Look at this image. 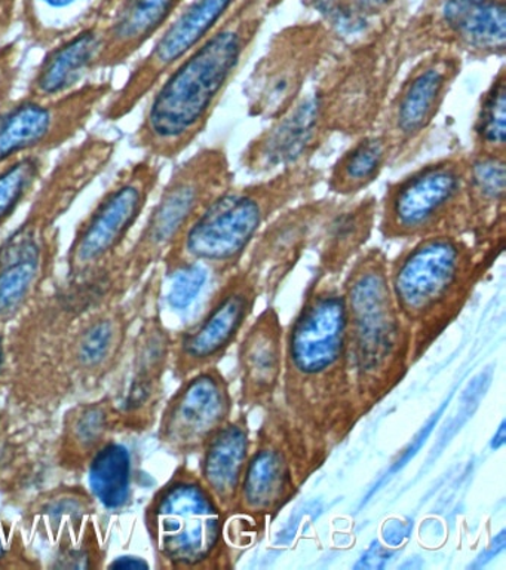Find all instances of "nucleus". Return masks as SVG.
Instances as JSON below:
<instances>
[{"instance_id": "nucleus-1", "label": "nucleus", "mask_w": 506, "mask_h": 570, "mask_svg": "<svg viewBox=\"0 0 506 570\" xmlns=\"http://www.w3.org/2000/svg\"><path fill=\"white\" fill-rule=\"evenodd\" d=\"M301 483L326 463L364 414L348 350L339 276L315 272L284 333V370L277 401Z\"/></svg>"}, {"instance_id": "nucleus-2", "label": "nucleus", "mask_w": 506, "mask_h": 570, "mask_svg": "<svg viewBox=\"0 0 506 570\" xmlns=\"http://www.w3.org/2000/svg\"><path fill=\"white\" fill-rule=\"evenodd\" d=\"M269 16L268 0H241L208 38L155 85L146 97L131 146L159 163L186 154L207 131Z\"/></svg>"}, {"instance_id": "nucleus-3", "label": "nucleus", "mask_w": 506, "mask_h": 570, "mask_svg": "<svg viewBox=\"0 0 506 570\" xmlns=\"http://www.w3.org/2000/svg\"><path fill=\"white\" fill-rule=\"evenodd\" d=\"M326 171L312 163L279 169L247 185H230L199 213L161 263L163 276L206 266L217 281L246 261L257 236L284 209L314 198Z\"/></svg>"}, {"instance_id": "nucleus-4", "label": "nucleus", "mask_w": 506, "mask_h": 570, "mask_svg": "<svg viewBox=\"0 0 506 570\" xmlns=\"http://www.w3.org/2000/svg\"><path fill=\"white\" fill-rule=\"evenodd\" d=\"M341 276L350 367L359 404L368 414L415 364L413 332L395 303L384 249L364 248Z\"/></svg>"}, {"instance_id": "nucleus-5", "label": "nucleus", "mask_w": 506, "mask_h": 570, "mask_svg": "<svg viewBox=\"0 0 506 570\" xmlns=\"http://www.w3.org/2000/svg\"><path fill=\"white\" fill-rule=\"evenodd\" d=\"M407 3L341 43L304 96L328 138H353L379 127L404 66L401 27Z\"/></svg>"}, {"instance_id": "nucleus-6", "label": "nucleus", "mask_w": 506, "mask_h": 570, "mask_svg": "<svg viewBox=\"0 0 506 570\" xmlns=\"http://www.w3.org/2000/svg\"><path fill=\"white\" fill-rule=\"evenodd\" d=\"M497 257L468 236L444 234L411 240L389 258L390 288L411 327L415 363L462 314Z\"/></svg>"}, {"instance_id": "nucleus-7", "label": "nucleus", "mask_w": 506, "mask_h": 570, "mask_svg": "<svg viewBox=\"0 0 506 570\" xmlns=\"http://www.w3.org/2000/svg\"><path fill=\"white\" fill-rule=\"evenodd\" d=\"M163 289L162 266L122 298H110L83 315L65 338L54 360L30 391V399H91L112 385L130 350L137 324Z\"/></svg>"}, {"instance_id": "nucleus-8", "label": "nucleus", "mask_w": 506, "mask_h": 570, "mask_svg": "<svg viewBox=\"0 0 506 570\" xmlns=\"http://www.w3.org/2000/svg\"><path fill=\"white\" fill-rule=\"evenodd\" d=\"M226 514L197 470L181 462L149 498L143 524L161 570L232 569L237 539Z\"/></svg>"}, {"instance_id": "nucleus-9", "label": "nucleus", "mask_w": 506, "mask_h": 570, "mask_svg": "<svg viewBox=\"0 0 506 570\" xmlns=\"http://www.w3.org/2000/svg\"><path fill=\"white\" fill-rule=\"evenodd\" d=\"M234 183L235 171L225 145L201 147L177 164L139 234L119 257V293L128 296L135 292L149 272L161 265L199 213Z\"/></svg>"}, {"instance_id": "nucleus-10", "label": "nucleus", "mask_w": 506, "mask_h": 570, "mask_svg": "<svg viewBox=\"0 0 506 570\" xmlns=\"http://www.w3.org/2000/svg\"><path fill=\"white\" fill-rule=\"evenodd\" d=\"M468 151H453L389 181L377 204V229L386 240L470 235L466 203Z\"/></svg>"}, {"instance_id": "nucleus-11", "label": "nucleus", "mask_w": 506, "mask_h": 570, "mask_svg": "<svg viewBox=\"0 0 506 570\" xmlns=\"http://www.w3.org/2000/svg\"><path fill=\"white\" fill-rule=\"evenodd\" d=\"M161 173V163L145 156L115 174L73 232L65 257L66 281L92 278L121 257L158 189Z\"/></svg>"}, {"instance_id": "nucleus-12", "label": "nucleus", "mask_w": 506, "mask_h": 570, "mask_svg": "<svg viewBox=\"0 0 506 570\" xmlns=\"http://www.w3.org/2000/svg\"><path fill=\"white\" fill-rule=\"evenodd\" d=\"M345 40L318 17L275 31L244 87L247 115L270 122L286 114Z\"/></svg>"}, {"instance_id": "nucleus-13", "label": "nucleus", "mask_w": 506, "mask_h": 570, "mask_svg": "<svg viewBox=\"0 0 506 570\" xmlns=\"http://www.w3.org/2000/svg\"><path fill=\"white\" fill-rule=\"evenodd\" d=\"M118 142L88 134L57 159L34 191L19 226L0 239V265L41 256L60 245L59 222L112 164Z\"/></svg>"}, {"instance_id": "nucleus-14", "label": "nucleus", "mask_w": 506, "mask_h": 570, "mask_svg": "<svg viewBox=\"0 0 506 570\" xmlns=\"http://www.w3.org/2000/svg\"><path fill=\"white\" fill-rule=\"evenodd\" d=\"M464 66L460 53L444 48L410 62L395 85L377 127L393 146L390 167H403L424 150Z\"/></svg>"}, {"instance_id": "nucleus-15", "label": "nucleus", "mask_w": 506, "mask_h": 570, "mask_svg": "<svg viewBox=\"0 0 506 570\" xmlns=\"http://www.w3.org/2000/svg\"><path fill=\"white\" fill-rule=\"evenodd\" d=\"M115 91L112 80H90L68 96H28L0 102V165L47 155L75 140Z\"/></svg>"}, {"instance_id": "nucleus-16", "label": "nucleus", "mask_w": 506, "mask_h": 570, "mask_svg": "<svg viewBox=\"0 0 506 570\" xmlns=\"http://www.w3.org/2000/svg\"><path fill=\"white\" fill-rule=\"evenodd\" d=\"M401 48L406 62L441 48L470 61L504 60L506 0H443L419 7L404 18Z\"/></svg>"}, {"instance_id": "nucleus-17", "label": "nucleus", "mask_w": 506, "mask_h": 570, "mask_svg": "<svg viewBox=\"0 0 506 570\" xmlns=\"http://www.w3.org/2000/svg\"><path fill=\"white\" fill-rule=\"evenodd\" d=\"M260 296L259 279L246 265L221 279L198 320L172 333V377L180 382L199 370L219 365L237 345Z\"/></svg>"}, {"instance_id": "nucleus-18", "label": "nucleus", "mask_w": 506, "mask_h": 570, "mask_svg": "<svg viewBox=\"0 0 506 570\" xmlns=\"http://www.w3.org/2000/svg\"><path fill=\"white\" fill-rule=\"evenodd\" d=\"M241 0H186L152 48L132 67L126 82L115 88L99 111L105 122H119L146 100L159 79L230 16Z\"/></svg>"}, {"instance_id": "nucleus-19", "label": "nucleus", "mask_w": 506, "mask_h": 570, "mask_svg": "<svg viewBox=\"0 0 506 570\" xmlns=\"http://www.w3.org/2000/svg\"><path fill=\"white\" fill-rule=\"evenodd\" d=\"M162 293L153 297L137 324L130 350L109 387L123 432L143 434L157 425L163 400V379L171 368L172 332L163 323Z\"/></svg>"}, {"instance_id": "nucleus-20", "label": "nucleus", "mask_w": 506, "mask_h": 570, "mask_svg": "<svg viewBox=\"0 0 506 570\" xmlns=\"http://www.w3.org/2000/svg\"><path fill=\"white\" fill-rule=\"evenodd\" d=\"M239 485L235 517L256 533L297 497L301 483L295 450L277 403L264 410Z\"/></svg>"}, {"instance_id": "nucleus-21", "label": "nucleus", "mask_w": 506, "mask_h": 570, "mask_svg": "<svg viewBox=\"0 0 506 570\" xmlns=\"http://www.w3.org/2000/svg\"><path fill=\"white\" fill-rule=\"evenodd\" d=\"M234 396L219 365L181 379L162 403L157 419V440L171 456H198L207 441L234 416Z\"/></svg>"}, {"instance_id": "nucleus-22", "label": "nucleus", "mask_w": 506, "mask_h": 570, "mask_svg": "<svg viewBox=\"0 0 506 570\" xmlns=\"http://www.w3.org/2000/svg\"><path fill=\"white\" fill-rule=\"evenodd\" d=\"M346 199L309 198L284 209L257 236L246 261L264 294H274L295 269L306 249L315 247L328 218Z\"/></svg>"}, {"instance_id": "nucleus-23", "label": "nucleus", "mask_w": 506, "mask_h": 570, "mask_svg": "<svg viewBox=\"0 0 506 570\" xmlns=\"http://www.w3.org/2000/svg\"><path fill=\"white\" fill-rule=\"evenodd\" d=\"M286 327L274 306L265 307L238 341L239 404L268 409L277 401L284 370Z\"/></svg>"}, {"instance_id": "nucleus-24", "label": "nucleus", "mask_w": 506, "mask_h": 570, "mask_svg": "<svg viewBox=\"0 0 506 570\" xmlns=\"http://www.w3.org/2000/svg\"><path fill=\"white\" fill-rule=\"evenodd\" d=\"M186 0H103L99 11L103 47L99 71L127 65L163 30Z\"/></svg>"}, {"instance_id": "nucleus-25", "label": "nucleus", "mask_w": 506, "mask_h": 570, "mask_svg": "<svg viewBox=\"0 0 506 570\" xmlns=\"http://www.w3.org/2000/svg\"><path fill=\"white\" fill-rule=\"evenodd\" d=\"M103 30L95 17L81 29L43 49L42 60L30 76L24 96L51 100L77 91L99 73Z\"/></svg>"}, {"instance_id": "nucleus-26", "label": "nucleus", "mask_w": 506, "mask_h": 570, "mask_svg": "<svg viewBox=\"0 0 506 570\" xmlns=\"http://www.w3.org/2000/svg\"><path fill=\"white\" fill-rule=\"evenodd\" d=\"M126 434L121 412L109 391L77 400L61 417L56 465L66 474L86 475L91 459L117 435Z\"/></svg>"}, {"instance_id": "nucleus-27", "label": "nucleus", "mask_w": 506, "mask_h": 570, "mask_svg": "<svg viewBox=\"0 0 506 570\" xmlns=\"http://www.w3.org/2000/svg\"><path fill=\"white\" fill-rule=\"evenodd\" d=\"M470 235L475 245L500 254L505 248L506 158L468 151L466 176Z\"/></svg>"}, {"instance_id": "nucleus-28", "label": "nucleus", "mask_w": 506, "mask_h": 570, "mask_svg": "<svg viewBox=\"0 0 506 570\" xmlns=\"http://www.w3.org/2000/svg\"><path fill=\"white\" fill-rule=\"evenodd\" d=\"M252 445L247 410L232 416L204 445L198 454V475L221 510L235 517L239 485Z\"/></svg>"}, {"instance_id": "nucleus-29", "label": "nucleus", "mask_w": 506, "mask_h": 570, "mask_svg": "<svg viewBox=\"0 0 506 570\" xmlns=\"http://www.w3.org/2000/svg\"><path fill=\"white\" fill-rule=\"evenodd\" d=\"M377 204L379 199L368 194L346 199L340 205L324 225L315 245L318 249V266L315 272L341 278L346 267L366 248L375 232Z\"/></svg>"}, {"instance_id": "nucleus-30", "label": "nucleus", "mask_w": 506, "mask_h": 570, "mask_svg": "<svg viewBox=\"0 0 506 570\" xmlns=\"http://www.w3.org/2000/svg\"><path fill=\"white\" fill-rule=\"evenodd\" d=\"M128 436L130 434H121L110 440L91 459L86 471L88 490L100 510L110 514L130 510L139 489V452Z\"/></svg>"}, {"instance_id": "nucleus-31", "label": "nucleus", "mask_w": 506, "mask_h": 570, "mask_svg": "<svg viewBox=\"0 0 506 570\" xmlns=\"http://www.w3.org/2000/svg\"><path fill=\"white\" fill-rule=\"evenodd\" d=\"M390 165L393 146L388 136L376 128L353 138V142L328 168L324 181L331 196L353 199L370 189Z\"/></svg>"}, {"instance_id": "nucleus-32", "label": "nucleus", "mask_w": 506, "mask_h": 570, "mask_svg": "<svg viewBox=\"0 0 506 570\" xmlns=\"http://www.w3.org/2000/svg\"><path fill=\"white\" fill-rule=\"evenodd\" d=\"M99 511V503L87 485L60 484L39 493L28 503L21 525L29 541L38 538L52 548L69 524Z\"/></svg>"}, {"instance_id": "nucleus-33", "label": "nucleus", "mask_w": 506, "mask_h": 570, "mask_svg": "<svg viewBox=\"0 0 506 570\" xmlns=\"http://www.w3.org/2000/svg\"><path fill=\"white\" fill-rule=\"evenodd\" d=\"M103 0H17L21 33L32 47L47 49L95 18Z\"/></svg>"}, {"instance_id": "nucleus-34", "label": "nucleus", "mask_w": 506, "mask_h": 570, "mask_svg": "<svg viewBox=\"0 0 506 570\" xmlns=\"http://www.w3.org/2000/svg\"><path fill=\"white\" fill-rule=\"evenodd\" d=\"M108 532L100 511L83 517L63 530L59 541L52 547V569H103L106 568V547Z\"/></svg>"}, {"instance_id": "nucleus-35", "label": "nucleus", "mask_w": 506, "mask_h": 570, "mask_svg": "<svg viewBox=\"0 0 506 570\" xmlns=\"http://www.w3.org/2000/svg\"><path fill=\"white\" fill-rule=\"evenodd\" d=\"M469 151L506 158V66L502 62L478 98Z\"/></svg>"}, {"instance_id": "nucleus-36", "label": "nucleus", "mask_w": 506, "mask_h": 570, "mask_svg": "<svg viewBox=\"0 0 506 570\" xmlns=\"http://www.w3.org/2000/svg\"><path fill=\"white\" fill-rule=\"evenodd\" d=\"M301 3L348 39L397 11L406 0H301Z\"/></svg>"}, {"instance_id": "nucleus-37", "label": "nucleus", "mask_w": 506, "mask_h": 570, "mask_svg": "<svg viewBox=\"0 0 506 570\" xmlns=\"http://www.w3.org/2000/svg\"><path fill=\"white\" fill-rule=\"evenodd\" d=\"M47 155H30L0 165V229L29 203L48 169Z\"/></svg>"}, {"instance_id": "nucleus-38", "label": "nucleus", "mask_w": 506, "mask_h": 570, "mask_svg": "<svg viewBox=\"0 0 506 570\" xmlns=\"http://www.w3.org/2000/svg\"><path fill=\"white\" fill-rule=\"evenodd\" d=\"M46 564L30 546L23 525L0 515V570H37Z\"/></svg>"}, {"instance_id": "nucleus-39", "label": "nucleus", "mask_w": 506, "mask_h": 570, "mask_svg": "<svg viewBox=\"0 0 506 570\" xmlns=\"http://www.w3.org/2000/svg\"><path fill=\"white\" fill-rule=\"evenodd\" d=\"M211 272L202 265H189L172 272L163 279L170 281V288L167 292V305L172 311H186L197 301L202 288L206 287Z\"/></svg>"}, {"instance_id": "nucleus-40", "label": "nucleus", "mask_w": 506, "mask_h": 570, "mask_svg": "<svg viewBox=\"0 0 506 570\" xmlns=\"http://www.w3.org/2000/svg\"><path fill=\"white\" fill-rule=\"evenodd\" d=\"M11 381V356H10V333L7 325L0 324V392L10 385Z\"/></svg>"}, {"instance_id": "nucleus-41", "label": "nucleus", "mask_w": 506, "mask_h": 570, "mask_svg": "<svg viewBox=\"0 0 506 570\" xmlns=\"http://www.w3.org/2000/svg\"><path fill=\"white\" fill-rule=\"evenodd\" d=\"M106 568H150L148 561L145 559H141V557L137 556H121L117 557V559H113L110 561V563L106 564Z\"/></svg>"}, {"instance_id": "nucleus-42", "label": "nucleus", "mask_w": 506, "mask_h": 570, "mask_svg": "<svg viewBox=\"0 0 506 570\" xmlns=\"http://www.w3.org/2000/svg\"><path fill=\"white\" fill-rule=\"evenodd\" d=\"M505 441H506V422L502 421L499 428H497V431L495 432V435H493L490 448L493 450L504 448Z\"/></svg>"}, {"instance_id": "nucleus-43", "label": "nucleus", "mask_w": 506, "mask_h": 570, "mask_svg": "<svg viewBox=\"0 0 506 570\" xmlns=\"http://www.w3.org/2000/svg\"><path fill=\"white\" fill-rule=\"evenodd\" d=\"M287 0H268V8L270 13L277 11L278 8H281Z\"/></svg>"}, {"instance_id": "nucleus-44", "label": "nucleus", "mask_w": 506, "mask_h": 570, "mask_svg": "<svg viewBox=\"0 0 506 570\" xmlns=\"http://www.w3.org/2000/svg\"><path fill=\"white\" fill-rule=\"evenodd\" d=\"M439 2H443V0H421L419 7H434V4H437Z\"/></svg>"}]
</instances>
